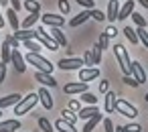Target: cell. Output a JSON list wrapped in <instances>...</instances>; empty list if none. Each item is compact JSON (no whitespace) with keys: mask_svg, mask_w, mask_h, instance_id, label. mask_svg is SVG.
Here are the masks:
<instances>
[{"mask_svg":"<svg viewBox=\"0 0 148 132\" xmlns=\"http://www.w3.org/2000/svg\"><path fill=\"white\" fill-rule=\"evenodd\" d=\"M106 35H108V37H116V35H118V31H116V27H114V25H110V27L106 29Z\"/></svg>","mask_w":148,"mask_h":132,"instance_id":"obj_48","label":"cell"},{"mask_svg":"<svg viewBox=\"0 0 148 132\" xmlns=\"http://www.w3.org/2000/svg\"><path fill=\"white\" fill-rule=\"evenodd\" d=\"M124 35H126V39L132 43V45H136L140 39H138V35H136V29H132V27H126L124 29Z\"/></svg>","mask_w":148,"mask_h":132,"instance_id":"obj_29","label":"cell"},{"mask_svg":"<svg viewBox=\"0 0 148 132\" xmlns=\"http://www.w3.org/2000/svg\"><path fill=\"white\" fill-rule=\"evenodd\" d=\"M0 4H2V6H6V4H10V0H0Z\"/></svg>","mask_w":148,"mask_h":132,"instance_id":"obj_54","label":"cell"},{"mask_svg":"<svg viewBox=\"0 0 148 132\" xmlns=\"http://www.w3.org/2000/svg\"><path fill=\"white\" fill-rule=\"evenodd\" d=\"M25 61H27V59H25V57L21 55V51H18V49H12V57H10V63L14 65V69H16L18 73H25V71H27V65H25Z\"/></svg>","mask_w":148,"mask_h":132,"instance_id":"obj_8","label":"cell"},{"mask_svg":"<svg viewBox=\"0 0 148 132\" xmlns=\"http://www.w3.org/2000/svg\"><path fill=\"white\" fill-rule=\"evenodd\" d=\"M116 132H126V126H120V124H118V126H116Z\"/></svg>","mask_w":148,"mask_h":132,"instance_id":"obj_51","label":"cell"},{"mask_svg":"<svg viewBox=\"0 0 148 132\" xmlns=\"http://www.w3.org/2000/svg\"><path fill=\"white\" fill-rule=\"evenodd\" d=\"M10 6H12V8H14L16 12H18V10L23 8V4H21V0H10Z\"/></svg>","mask_w":148,"mask_h":132,"instance_id":"obj_50","label":"cell"},{"mask_svg":"<svg viewBox=\"0 0 148 132\" xmlns=\"http://www.w3.org/2000/svg\"><path fill=\"white\" fill-rule=\"evenodd\" d=\"M81 100H83V104H87V106H97V100H99V98H95L91 91H83V94H81Z\"/></svg>","mask_w":148,"mask_h":132,"instance_id":"obj_30","label":"cell"},{"mask_svg":"<svg viewBox=\"0 0 148 132\" xmlns=\"http://www.w3.org/2000/svg\"><path fill=\"white\" fill-rule=\"evenodd\" d=\"M61 114H63V118H65L67 122H73V124H75V120H77V116L73 114V110H69V108H65V110H63Z\"/></svg>","mask_w":148,"mask_h":132,"instance_id":"obj_37","label":"cell"},{"mask_svg":"<svg viewBox=\"0 0 148 132\" xmlns=\"http://www.w3.org/2000/svg\"><path fill=\"white\" fill-rule=\"evenodd\" d=\"M35 79H37L41 85H45V87H57V81H55V77H53L51 73L37 71V73H35Z\"/></svg>","mask_w":148,"mask_h":132,"instance_id":"obj_11","label":"cell"},{"mask_svg":"<svg viewBox=\"0 0 148 132\" xmlns=\"http://www.w3.org/2000/svg\"><path fill=\"white\" fill-rule=\"evenodd\" d=\"M35 39H37L45 49H49V51H57V49H59L57 41H55V39H53V37L43 29V27H37V37H35Z\"/></svg>","mask_w":148,"mask_h":132,"instance_id":"obj_4","label":"cell"},{"mask_svg":"<svg viewBox=\"0 0 148 132\" xmlns=\"http://www.w3.org/2000/svg\"><path fill=\"white\" fill-rule=\"evenodd\" d=\"M23 100V96L21 94H10V96H6V98H2V100H0V108H8V106H16L18 102Z\"/></svg>","mask_w":148,"mask_h":132,"instance_id":"obj_22","label":"cell"},{"mask_svg":"<svg viewBox=\"0 0 148 132\" xmlns=\"http://www.w3.org/2000/svg\"><path fill=\"white\" fill-rule=\"evenodd\" d=\"M116 112H118V114H122V116H126V118H136V116H138V108H136V106H132L130 102L122 100V98H118V100H116Z\"/></svg>","mask_w":148,"mask_h":132,"instance_id":"obj_5","label":"cell"},{"mask_svg":"<svg viewBox=\"0 0 148 132\" xmlns=\"http://www.w3.org/2000/svg\"><path fill=\"white\" fill-rule=\"evenodd\" d=\"M53 126H55V130H59V132H77V130H75V124H73V122H67L65 118L57 120Z\"/></svg>","mask_w":148,"mask_h":132,"instance_id":"obj_19","label":"cell"},{"mask_svg":"<svg viewBox=\"0 0 148 132\" xmlns=\"http://www.w3.org/2000/svg\"><path fill=\"white\" fill-rule=\"evenodd\" d=\"M95 114H99V108H97V106H83V108H81V110L77 112V118L85 122V120L93 118Z\"/></svg>","mask_w":148,"mask_h":132,"instance_id":"obj_15","label":"cell"},{"mask_svg":"<svg viewBox=\"0 0 148 132\" xmlns=\"http://www.w3.org/2000/svg\"><path fill=\"white\" fill-rule=\"evenodd\" d=\"M89 89V83L87 81H73V83H67L65 87H63V91L65 94H83V91H87Z\"/></svg>","mask_w":148,"mask_h":132,"instance_id":"obj_7","label":"cell"},{"mask_svg":"<svg viewBox=\"0 0 148 132\" xmlns=\"http://www.w3.org/2000/svg\"><path fill=\"white\" fill-rule=\"evenodd\" d=\"M108 87H110V83H108V81H99V91H101V94H108V91H110Z\"/></svg>","mask_w":148,"mask_h":132,"instance_id":"obj_49","label":"cell"},{"mask_svg":"<svg viewBox=\"0 0 148 132\" xmlns=\"http://www.w3.org/2000/svg\"><path fill=\"white\" fill-rule=\"evenodd\" d=\"M41 21H43V25H47V27H63L65 25V19L63 16H59V14H43L41 16Z\"/></svg>","mask_w":148,"mask_h":132,"instance_id":"obj_13","label":"cell"},{"mask_svg":"<svg viewBox=\"0 0 148 132\" xmlns=\"http://www.w3.org/2000/svg\"><path fill=\"white\" fill-rule=\"evenodd\" d=\"M116 94L114 91H108L106 94V98H103V110H106V114H112V112H116Z\"/></svg>","mask_w":148,"mask_h":132,"instance_id":"obj_17","label":"cell"},{"mask_svg":"<svg viewBox=\"0 0 148 132\" xmlns=\"http://www.w3.org/2000/svg\"><path fill=\"white\" fill-rule=\"evenodd\" d=\"M37 102H39V94H29L27 98H23L16 106H14V114H18V116H25V114H29L35 106H37Z\"/></svg>","mask_w":148,"mask_h":132,"instance_id":"obj_3","label":"cell"},{"mask_svg":"<svg viewBox=\"0 0 148 132\" xmlns=\"http://www.w3.org/2000/svg\"><path fill=\"white\" fill-rule=\"evenodd\" d=\"M37 94H39V102L43 104V108H45V110H51V108H53V98H51L49 89H47V87L43 85V87H41V89H39Z\"/></svg>","mask_w":148,"mask_h":132,"instance_id":"obj_14","label":"cell"},{"mask_svg":"<svg viewBox=\"0 0 148 132\" xmlns=\"http://www.w3.org/2000/svg\"><path fill=\"white\" fill-rule=\"evenodd\" d=\"M138 2H140V4H142L144 8H148V0H138Z\"/></svg>","mask_w":148,"mask_h":132,"instance_id":"obj_53","label":"cell"},{"mask_svg":"<svg viewBox=\"0 0 148 132\" xmlns=\"http://www.w3.org/2000/svg\"><path fill=\"white\" fill-rule=\"evenodd\" d=\"M91 55H93V65H99V63H101V49H99L97 43H95V47L91 49Z\"/></svg>","mask_w":148,"mask_h":132,"instance_id":"obj_33","label":"cell"},{"mask_svg":"<svg viewBox=\"0 0 148 132\" xmlns=\"http://www.w3.org/2000/svg\"><path fill=\"white\" fill-rule=\"evenodd\" d=\"M99 77V69L97 67H81L79 69V81H91V79H97Z\"/></svg>","mask_w":148,"mask_h":132,"instance_id":"obj_9","label":"cell"},{"mask_svg":"<svg viewBox=\"0 0 148 132\" xmlns=\"http://www.w3.org/2000/svg\"><path fill=\"white\" fill-rule=\"evenodd\" d=\"M0 29H4V16H2V12H0Z\"/></svg>","mask_w":148,"mask_h":132,"instance_id":"obj_52","label":"cell"},{"mask_svg":"<svg viewBox=\"0 0 148 132\" xmlns=\"http://www.w3.org/2000/svg\"><path fill=\"white\" fill-rule=\"evenodd\" d=\"M83 63H85V65H93V55H91V51H85V55H83Z\"/></svg>","mask_w":148,"mask_h":132,"instance_id":"obj_45","label":"cell"},{"mask_svg":"<svg viewBox=\"0 0 148 132\" xmlns=\"http://www.w3.org/2000/svg\"><path fill=\"white\" fill-rule=\"evenodd\" d=\"M21 128V122L16 118L12 120H2L0 122V132H12V130H18Z\"/></svg>","mask_w":148,"mask_h":132,"instance_id":"obj_20","label":"cell"},{"mask_svg":"<svg viewBox=\"0 0 148 132\" xmlns=\"http://www.w3.org/2000/svg\"><path fill=\"white\" fill-rule=\"evenodd\" d=\"M136 35H138V39H140V43L148 49V31L142 29V27H138V29H136Z\"/></svg>","mask_w":148,"mask_h":132,"instance_id":"obj_32","label":"cell"},{"mask_svg":"<svg viewBox=\"0 0 148 132\" xmlns=\"http://www.w3.org/2000/svg\"><path fill=\"white\" fill-rule=\"evenodd\" d=\"M77 4L83 6L85 10H91V8H93V0H77Z\"/></svg>","mask_w":148,"mask_h":132,"instance_id":"obj_40","label":"cell"},{"mask_svg":"<svg viewBox=\"0 0 148 132\" xmlns=\"http://www.w3.org/2000/svg\"><path fill=\"white\" fill-rule=\"evenodd\" d=\"M108 41H110V37H108L106 33H101V37H99V43H97L101 51H103V49H108Z\"/></svg>","mask_w":148,"mask_h":132,"instance_id":"obj_39","label":"cell"},{"mask_svg":"<svg viewBox=\"0 0 148 132\" xmlns=\"http://www.w3.org/2000/svg\"><path fill=\"white\" fill-rule=\"evenodd\" d=\"M23 45L31 51V53H41V49H43V45L37 41V39H29V41H23Z\"/></svg>","mask_w":148,"mask_h":132,"instance_id":"obj_26","label":"cell"},{"mask_svg":"<svg viewBox=\"0 0 148 132\" xmlns=\"http://www.w3.org/2000/svg\"><path fill=\"white\" fill-rule=\"evenodd\" d=\"M4 77H6V63L0 61V83L4 81Z\"/></svg>","mask_w":148,"mask_h":132,"instance_id":"obj_47","label":"cell"},{"mask_svg":"<svg viewBox=\"0 0 148 132\" xmlns=\"http://www.w3.org/2000/svg\"><path fill=\"white\" fill-rule=\"evenodd\" d=\"M57 4H59V10H61L63 14H69L71 6H69V2H67V0H57Z\"/></svg>","mask_w":148,"mask_h":132,"instance_id":"obj_38","label":"cell"},{"mask_svg":"<svg viewBox=\"0 0 148 132\" xmlns=\"http://www.w3.org/2000/svg\"><path fill=\"white\" fill-rule=\"evenodd\" d=\"M39 19H41V14H39V12H31V14H29V16L21 23V27H23V29H31V27H33Z\"/></svg>","mask_w":148,"mask_h":132,"instance_id":"obj_28","label":"cell"},{"mask_svg":"<svg viewBox=\"0 0 148 132\" xmlns=\"http://www.w3.org/2000/svg\"><path fill=\"white\" fill-rule=\"evenodd\" d=\"M0 118H2V108H0Z\"/></svg>","mask_w":148,"mask_h":132,"instance_id":"obj_56","label":"cell"},{"mask_svg":"<svg viewBox=\"0 0 148 132\" xmlns=\"http://www.w3.org/2000/svg\"><path fill=\"white\" fill-rule=\"evenodd\" d=\"M144 100H146V104H148V94H146V96H144Z\"/></svg>","mask_w":148,"mask_h":132,"instance_id":"obj_55","label":"cell"},{"mask_svg":"<svg viewBox=\"0 0 148 132\" xmlns=\"http://www.w3.org/2000/svg\"><path fill=\"white\" fill-rule=\"evenodd\" d=\"M25 59H27V61H29L31 65H35V67H37V71L53 73V67H55V65H53L51 61H47V59H45V57H43L41 53H31V51H29V55H27Z\"/></svg>","mask_w":148,"mask_h":132,"instance_id":"obj_2","label":"cell"},{"mask_svg":"<svg viewBox=\"0 0 148 132\" xmlns=\"http://www.w3.org/2000/svg\"><path fill=\"white\" fill-rule=\"evenodd\" d=\"M14 37L23 43V41H29V39H35L37 37V29L33 31V29H21V31H16L14 33Z\"/></svg>","mask_w":148,"mask_h":132,"instance_id":"obj_24","label":"cell"},{"mask_svg":"<svg viewBox=\"0 0 148 132\" xmlns=\"http://www.w3.org/2000/svg\"><path fill=\"white\" fill-rule=\"evenodd\" d=\"M103 130H106V132H116V130H114V122H112L110 118H103Z\"/></svg>","mask_w":148,"mask_h":132,"instance_id":"obj_43","label":"cell"},{"mask_svg":"<svg viewBox=\"0 0 148 132\" xmlns=\"http://www.w3.org/2000/svg\"><path fill=\"white\" fill-rule=\"evenodd\" d=\"M55 41H57V45L59 47H63V49H69V43H67V37H65V33L61 31V27H51V33H49Z\"/></svg>","mask_w":148,"mask_h":132,"instance_id":"obj_10","label":"cell"},{"mask_svg":"<svg viewBox=\"0 0 148 132\" xmlns=\"http://www.w3.org/2000/svg\"><path fill=\"white\" fill-rule=\"evenodd\" d=\"M57 67L63 69V71H73V69L85 67V63H83V59H77V57H65V59H61L57 63Z\"/></svg>","mask_w":148,"mask_h":132,"instance_id":"obj_6","label":"cell"},{"mask_svg":"<svg viewBox=\"0 0 148 132\" xmlns=\"http://www.w3.org/2000/svg\"><path fill=\"white\" fill-rule=\"evenodd\" d=\"M87 19H91V12L83 8V12H79L77 16H73V19L69 21V27H73V29H75V27H81L83 23H87Z\"/></svg>","mask_w":148,"mask_h":132,"instance_id":"obj_18","label":"cell"},{"mask_svg":"<svg viewBox=\"0 0 148 132\" xmlns=\"http://www.w3.org/2000/svg\"><path fill=\"white\" fill-rule=\"evenodd\" d=\"M130 16H132V21H134V23H136L138 27H142V29L146 27V19H144V16H142L140 12H132Z\"/></svg>","mask_w":148,"mask_h":132,"instance_id":"obj_35","label":"cell"},{"mask_svg":"<svg viewBox=\"0 0 148 132\" xmlns=\"http://www.w3.org/2000/svg\"><path fill=\"white\" fill-rule=\"evenodd\" d=\"M118 14H120V0H110L108 12H106V21L116 23V21H118Z\"/></svg>","mask_w":148,"mask_h":132,"instance_id":"obj_12","label":"cell"},{"mask_svg":"<svg viewBox=\"0 0 148 132\" xmlns=\"http://www.w3.org/2000/svg\"><path fill=\"white\" fill-rule=\"evenodd\" d=\"M69 110H73V112H79V110H81V104H79V100H75V98H73V100L69 102Z\"/></svg>","mask_w":148,"mask_h":132,"instance_id":"obj_44","label":"cell"},{"mask_svg":"<svg viewBox=\"0 0 148 132\" xmlns=\"http://www.w3.org/2000/svg\"><path fill=\"white\" fill-rule=\"evenodd\" d=\"M0 57H2V61H4V63H8V61H10V57H12V47H10V43H8V41H4V43H2V51H0Z\"/></svg>","mask_w":148,"mask_h":132,"instance_id":"obj_27","label":"cell"},{"mask_svg":"<svg viewBox=\"0 0 148 132\" xmlns=\"http://www.w3.org/2000/svg\"><path fill=\"white\" fill-rule=\"evenodd\" d=\"M25 6H27V10H29V12H39V10H41V4L37 2V0H27Z\"/></svg>","mask_w":148,"mask_h":132,"instance_id":"obj_34","label":"cell"},{"mask_svg":"<svg viewBox=\"0 0 148 132\" xmlns=\"http://www.w3.org/2000/svg\"><path fill=\"white\" fill-rule=\"evenodd\" d=\"M124 83H126V85H132V87H138V85H140L132 75H124Z\"/></svg>","mask_w":148,"mask_h":132,"instance_id":"obj_42","label":"cell"},{"mask_svg":"<svg viewBox=\"0 0 148 132\" xmlns=\"http://www.w3.org/2000/svg\"><path fill=\"white\" fill-rule=\"evenodd\" d=\"M114 53H116V61H118L122 73H124V75H130V73H132V61H130V55H128L126 47L120 45V43H116V45H114Z\"/></svg>","mask_w":148,"mask_h":132,"instance_id":"obj_1","label":"cell"},{"mask_svg":"<svg viewBox=\"0 0 148 132\" xmlns=\"http://www.w3.org/2000/svg\"><path fill=\"white\" fill-rule=\"evenodd\" d=\"M39 128H41L43 132H55V126H53L47 118H39Z\"/></svg>","mask_w":148,"mask_h":132,"instance_id":"obj_31","label":"cell"},{"mask_svg":"<svg viewBox=\"0 0 148 132\" xmlns=\"http://www.w3.org/2000/svg\"><path fill=\"white\" fill-rule=\"evenodd\" d=\"M126 132H142V126L140 124H128L126 126Z\"/></svg>","mask_w":148,"mask_h":132,"instance_id":"obj_46","label":"cell"},{"mask_svg":"<svg viewBox=\"0 0 148 132\" xmlns=\"http://www.w3.org/2000/svg\"><path fill=\"white\" fill-rule=\"evenodd\" d=\"M132 77L138 81V83H144L146 81V71L142 69V65L138 61H132Z\"/></svg>","mask_w":148,"mask_h":132,"instance_id":"obj_16","label":"cell"},{"mask_svg":"<svg viewBox=\"0 0 148 132\" xmlns=\"http://www.w3.org/2000/svg\"><path fill=\"white\" fill-rule=\"evenodd\" d=\"M89 12H91V19H95L97 23H101V21H106V12H101V10H97V8H91Z\"/></svg>","mask_w":148,"mask_h":132,"instance_id":"obj_36","label":"cell"},{"mask_svg":"<svg viewBox=\"0 0 148 132\" xmlns=\"http://www.w3.org/2000/svg\"><path fill=\"white\" fill-rule=\"evenodd\" d=\"M99 122H103V114L99 112V114H95L93 118H89V120H85V124H83V132H91Z\"/></svg>","mask_w":148,"mask_h":132,"instance_id":"obj_23","label":"cell"},{"mask_svg":"<svg viewBox=\"0 0 148 132\" xmlns=\"http://www.w3.org/2000/svg\"><path fill=\"white\" fill-rule=\"evenodd\" d=\"M134 2L136 0H128L124 6H120V14H118V21H126L132 12H134Z\"/></svg>","mask_w":148,"mask_h":132,"instance_id":"obj_21","label":"cell"},{"mask_svg":"<svg viewBox=\"0 0 148 132\" xmlns=\"http://www.w3.org/2000/svg\"><path fill=\"white\" fill-rule=\"evenodd\" d=\"M4 41H8V43H10V47H12V49H18V45H21V41H18V39H16V37H12V35H8V37H6V39H4Z\"/></svg>","mask_w":148,"mask_h":132,"instance_id":"obj_41","label":"cell"},{"mask_svg":"<svg viewBox=\"0 0 148 132\" xmlns=\"http://www.w3.org/2000/svg\"><path fill=\"white\" fill-rule=\"evenodd\" d=\"M6 16H8V23H10V27L14 29V31H18V27H21V23H18V12L10 6L8 10H6Z\"/></svg>","mask_w":148,"mask_h":132,"instance_id":"obj_25","label":"cell"}]
</instances>
